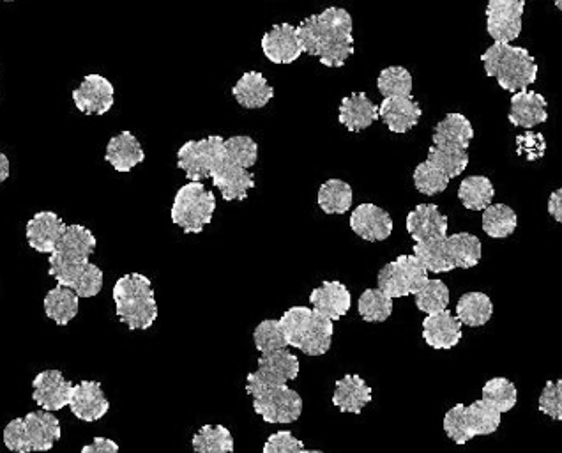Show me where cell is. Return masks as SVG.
Returning a JSON list of instances; mask_svg holds the SVG:
<instances>
[{
    "mask_svg": "<svg viewBox=\"0 0 562 453\" xmlns=\"http://www.w3.org/2000/svg\"><path fill=\"white\" fill-rule=\"evenodd\" d=\"M73 101L85 116H105L114 107V84L103 75H87L73 91Z\"/></svg>",
    "mask_w": 562,
    "mask_h": 453,
    "instance_id": "5bb4252c",
    "label": "cell"
},
{
    "mask_svg": "<svg viewBox=\"0 0 562 453\" xmlns=\"http://www.w3.org/2000/svg\"><path fill=\"white\" fill-rule=\"evenodd\" d=\"M75 384L62 376L61 370H43L32 381V399L43 411H61L69 406Z\"/></svg>",
    "mask_w": 562,
    "mask_h": 453,
    "instance_id": "9a60e30c",
    "label": "cell"
},
{
    "mask_svg": "<svg viewBox=\"0 0 562 453\" xmlns=\"http://www.w3.org/2000/svg\"><path fill=\"white\" fill-rule=\"evenodd\" d=\"M98 239L84 225H68L54 254L50 255V266H71L91 261L96 252Z\"/></svg>",
    "mask_w": 562,
    "mask_h": 453,
    "instance_id": "4fadbf2b",
    "label": "cell"
},
{
    "mask_svg": "<svg viewBox=\"0 0 562 453\" xmlns=\"http://www.w3.org/2000/svg\"><path fill=\"white\" fill-rule=\"evenodd\" d=\"M48 273H50V277H54L57 280V284L75 291L80 298H94V296H98L101 289H103V282H105L103 271L96 264H92V262L66 266V268L50 266Z\"/></svg>",
    "mask_w": 562,
    "mask_h": 453,
    "instance_id": "2e32d148",
    "label": "cell"
},
{
    "mask_svg": "<svg viewBox=\"0 0 562 453\" xmlns=\"http://www.w3.org/2000/svg\"><path fill=\"white\" fill-rule=\"evenodd\" d=\"M280 324L287 344L308 356H324L333 346V321L313 308H289L281 315Z\"/></svg>",
    "mask_w": 562,
    "mask_h": 453,
    "instance_id": "7a4b0ae2",
    "label": "cell"
},
{
    "mask_svg": "<svg viewBox=\"0 0 562 453\" xmlns=\"http://www.w3.org/2000/svg\"><path fill=\"white\" fill-rule=\"evenodd\" d=\"M80 310V296L68 287L57 285L45 296V314L57 326H68Z\"/></svg>",
    "mask_w": 562,
    "mask_h": 453,
    "instance_id": "d6a6232c",
    "label": "cell"
},
{
    "mask_svg": "<svg viewBox=\"0 0 562 453\" xmlns=\"http://www.w3.org/2000/svg\"><path fill=\"white\" fill-rule=\"evenodd\" d=\"M299 358L290 353L289 349H281L274 353L262 354L257 363V370L246 377L248 395L287 386L299 376Z\"/></svg>",
    "mask_w": 562,
    "mask_h": 453,
    "instance_id": "9c48e42d",
    "label": "cell"
},
{
    "mask_svg": "<svg viewBox=\"0 0 562 453\" xmlns=\"http://www.w3.org/2000/svg\"><path fill=\"white\" fill-rule=\"evenodd\" d=\"M555 2V8L559 9V11H562V0H554Z\"/></svg>",
    "mask_w": 562,
    "mask_h": 453,
    "instance_id": "db71d44e",
    "label": "cell"
},
{
    "mask_svg": "<svg viewBox=\"0 0 562 453\" xmlns=\"http://www.w3.org/2000/svg\"><path fill=\"white\" fill-rule=\"evenodd\" d=\"M354 202L352 186L342 179H327L319 188V206L326 215H345Z\"/></svg>",
    "mask_w": 562,
    "mask_h": 453,
    "instance_id": "e575fe53",
    "label": "cell"
},
{
    "mask_svg": "<svg viewBox=\"0 0 562 453\" xmlns=\"http://www.w3.org/2000/svg\"><path fill=\"white\" fill-rule=\"evenodd\" d=\"M262 52L266 55L267 61H271L273 64L296 62L303 55L296 27L287 22L274 25L273 29L266 32L262 38Z\"/></svg>",
    "mask_w": 562,
    "mask_h": 453,
    "instance_id": "44dd1931",
    "label": "cell"
},
{
    "mask_svg": "<svg viewBox=\"0 0 562 453\" xmlns=\"http://www.w3.org/2000/svg\"><path fill=\"white\" fill-rule=\"evenodd\" d=\"M232 94L243 108H264L274 98L273 85L267 84V78L259 71H248L234 85Z\"/></svg>",
    "mask_w": 562,
    "mask_h": 453,
    "instance_id": "4dcf8cb0",
    "label": "cell"
},
{
    "mask_svg": "<svg viewBox=\"0 0 562 453\" xmlns=\"http://www.w3.org/2000/svg\"><path fill=\"white\" fill-rule=\"evenodd\" d=\"M303 54L315 55L327 68H342L354 55V22L347 9L327 8L297 25Z\"/></svg>",
    "mask_w": 562,
    "mask_h": 453,
    "instance_id": "6da1fadb",
    "label": "cell"
},
{
    "mask_svg": "<svg viewBox=\"0 0 562 453\" xmlns=\"http://www.w3.org/2000/svg\"><path fill=\"white\" fill-rule=\"evenodd\" d=\"M502 415L485 400L471 406L456 404L444 416V432L456 445H465L478 436H492L501 427Z\"/></svg>",
    "mask_w": 562,
    "mask_h": 453,
    "instance_id": "8992f818",
    "label": "cell"
},
{
    "mask_svg": "<svg viewBox=\"0 0 562 453\" xmlns=\"http://www.w3.org/2000/svg\"><path fill=\"white\" fill-rule=\"evenodd\" d=\"M372 402V388L365 379L357 374H347L340 381H336L333 404L340 413H354L361 415L366 404Z\"/></svg>",
    "mask_w": 562,
    "mask_h": 453,
    "instance_id": "4316f807",
    "label": "cell"
},
{
    "mask_svg": "<svg viewBox=\"0 0 562 453\" xmlns=\"http://www.w3.org/2000/svg\"><path fill=\"white\" fill-rule=\"evenodd\" d=\"M82 453H121L119 445L107 438H94L91 445H85Z\"/></svg>",
    "mask_w": 562,
    "mask_h": 453,
    "instance_id": "f907efd6",
    "label": "cell"
},
{
    "mask_svg": "<svg viewBox=\"0 0 562 453\" xmlns=\"http://www.w3.org/2000/svg\"><path fill=\"white\" fill-rule=\"evenodd\" d=\"M488 77L495 78L501 89L520 93L538 78V64L529 50L504 43H494L481 55Z\"/></svg>",
    "mask_w": 562,
    "mask_h": 453,
    "instance_id": "277c9868",
    "label": "cell"
},
{
    "mask_svg": "<svg viewBox=\"0 0 562 453\" xmlns=\"http://www.w3.org/2000/svg\"><path fill=\"white\" fill-rule=\"evenodd\" d=\"M69 409L82 422H99L110 411V402L101 384L96 381H82L73 388Z\"/></svg>",
    "mask_w": 562,
    "mask_h": 453,
    "instance_id": "ffe728a7",
    "label": "cell"
},
{
    "mask_svg": "<svg viewBox=\"0 0 562 453\" xmlns=\"http://www.w3.org/2000/svg\"><path fill=\"white\" fill-rule=\"evenodd\" d=\"M225 151H227L228 160L243 169L250 170L255 163L259 162V144L246 135H236V137L225 139Z\"/></svg>",
    "mask_w": 562,
    "mask_h": 453,
    "instance_id": "bcb514c9",
    "label": "cell"
},
{
    "mask_svg": "<svg viewBox=\"0 0 562 453\" xmlns=\"http://www.w3.org/2000/svg\"><path fill=\"white\" fill-rule=\"evenodd\" d=\"M428 163L444 172L449 179L458 177L469 165V154L462 149H449V147H430Z\"/></svg>",
    "mask_w": 562,
    "mask_h": 453,
    "instance_id": "7bdbcfd3",
    "label": "cell"
},
{
    "mask_svg": "<svg viewBox=\"0 0 562 453\" xmlns=\"http://www.w3.org/2000/svg\"><path fill=\"white\" fill-rule=\"evenodd\" d=\"M377 89L384 98H409L412 96V75L403 66H389L380 71Z\"/></svg>",
    "mask_w": 562,
    "mask_h": 453,
    "instance_id": "b9f144b4",
    "label": "cell"
},
{
    "mask_svg": "<svg viewBox=\"0 0 562 453\" xmlns=\"http://www.w3.org/2000/svg\"><path fill=\"white\" fill-rule=\"evenodd\" d=\"M112 298L119 321L131 331L149 330L156 323L158 303L151 280L145 275L130 273L119 278L115 282Z\"/></svg>",
    "mask_w": 562,
    "mask_h": 453,
    "instance_id": "3957f363",
    "label": "cell"
},
{
    "mask_svg": "<svg viewBox=\"0 0 562 453\" xmlns=\"http://www.w3.org/2000/svg\"><path fill=\"white\" fill-rule=\"evenodd\" d=\"M412 177H414L416 190L423 195H428V197L444 192L449 186V181H451L444 172L428 162L419 163Z\"/></svg>",
    "mask_w": 562,
    "mask_h": 453,
    "instance_id": "7dc6e473",
    "label": "cell"
},
{
    "mask_svg": "<svg viewBox=\"0 0 562 453\" xmlns=\"http://www.w3.org/2000/svg\"><path fill=\"white\" fill-rule=\"evenodd\" d=\"M481 399L485 400L490 406L495 407L501 415H504V413H508L513 407L517 406V386H515V383H511L508 377H494V379H490L483 386Z\"/></svg>",
    "mask_w": 562,
    "mask_h": 453,
    "instance_id": "ab89813d",
    "label": "cell"
},
{
    "mask_svg": "<svg viewBox=\"0 0 562 453\" xmlns=\"http://www.w3.org/2000/svg\"><path fill=\"white\" fill-rule=\"evenodd\" d=\"M310 303H312L313 310L326 315L327 319H331L335 323L349 314L352 296L342 282L327 280L317 289H313L310 294Z\"/></svg>",
    "mask_w": 562,
    "mask_h": 453,
    "instance_id": "d4e9b609",
    "label": "cell"
},
{
    "mask_svg": "<svg viewBox=\"0 0 562 453\" xmlns=\"http://www.w3.org/2000/svg\"><path fill=\"white\" fill-rule=\"evenodd\" d=\"M548 213L552 215L554 220L562 223V188L555 190L550 199H548Z\"/></svg>",
    "mask_w": 562,
    "mask_h": 453,
    "instance_id": "816d5d0a",
    "label": "cell"
},
{
    "mask_svg": "<svg viewBox=\"0 0 562 453\" xmlns=\"http://www.w3.org/2000/svg\"><path fill=\"white\" fill-rule=\"evenodd\" d=\"M538 407L543 415L550 416L555 422H562V379L547 381Z\"/></svg>",
    "mask_w": 562,
    "mask_h": 453,
    "instance_id": "c3c4849f",
    "label": "cell"
},
{
    "mask_svg": "<svg viewBox=\"0 0 562 453\" xmlns=\"http://www.w3.org/2000/svg\"><path fill=\"white\" fill-rule=\"evenodd\" d=\"M357 312L366 323H384L393 314V300L377 289H366L357 301Z\"/></svg>",
    "mask_w": 562,
    "mask_h": 453,
    "instance_id": "60d3db41",
    "label": "cell"
},
{
    "mask_svg": "<svg viewBox=\"0 0 562 453\" xmlns=\"http://www.w3.org/2000/svg\"><path fill=\"white\" fill-rule=\"evenodd\" d=\"M494 195V185L485 176L465 177L458 188V199L462 200L465 209L471 211H485L492 206Z\"/></svg>",
    "mask_w": 562,
    "mask_h": 453,
    "instance_id": "d590c367",
    "label": "cell"
},
{
    "mask_svg": "<svg viewBox=\"0 0 562 453\" xmlns=\"http://www.w3.org/2000/svg\"><path fill=\"white\" fill-rule=\"evenodd\" d=\"M105 160L117 172L128 174L137 167L138 163L144 162L145 153L142 144L131 131H121L119 135L108 140Z\"/></svg>",
    "mask_w": 562,
    "mask_h": 453,
    "instance_id": "83f0119b",
    "label": "cell"
},
{
    "mask_svg": "<svg viewBox=\"0 0 562 453\" xmlns=\"http://www.w3.org/2000/svg\"><path fill=\"white\" fill-rule=\"evenodd\" d=\"M462 337V323L449 310L426 315L423 321V338L428 346L437 351H449L460 344Z\"/></svg>",
    "mask_w": 562,
    "mask_h": 453,
    "instance_id": "603a6c76",
    "label": "cell"
},
{
    "mask_svg": "<svg viewBox=\"0 0 562 453\" xmlns=\"http://www.w3.org/2000/svg\"><path fill=\"white\" fill-rule=\"evenodd\" d=\"M223 156H225V139L220 135L188 140L177 151V167L183 170L190 181L200 183L211 176V172Z\"/></svg>",
    "mask_w": 562,
    "mask_h": 453,
    "instance_id": "30bf717a",
    "label": "cell"
},
{
    "mask_svg": "<svg viewBox=\"0 0 562 453\" xmlns=\"http://www.w3.org/2000/svg\"><path fill=\"white\" fill-rule=\"evenodd\" d=\"M214 211H216L214 192H209L202 183L190 181L175 193L170 218L186 234H200L207 223L213 220Z\"/></svg>",
    "mask_w": 562,
    "mask_h": 453,
    "instance_id": "52a82bcc",
    "label": "cell"
},
{
    "mask_svg": "<svg viewBox=\"0 0 562 453\" xmlns=\"http://www.w3.org/2000/svg\"><path fill=\"white\" fill-rule=\"evenodd\" d=\"M66 227L68 225L62 222L61 216L54 211H39L27 222L25 234L32 250L39 254L52 255L64 236Z\"/></svg>",
    "mask_w": 562,
    "mask_h": 453,
    "instance_id": "ac0fdd59",
    "label": "cell"
},
{
    "mask_svg": "<svg viewBox=\"0 0 562 453\" xmlns=\"http://www.w3.org/2000/svg\"><path fill=\"white\" fill-rule=\"evenodd\" d=\"M213 185L220 190L223 199L227 202L248 199V192L255 188V179L250 170L239 167L228 160L227 151L218 165L211 172Z\"/></svg>",
    "mask_w": 562,
    "mask_h": 453,
    "instance_id": "e0dca14e",
    "label": "cell"
},
{
    "mask_svg": "<svg viewBox=\"0 0 562 453\" xmlns=\"http://www.w3.org/2000/svg\"><path fill=\"white\" fill-rule=\"evenodd\" d=\"M428 280V271L416 255H400L380 269L377 284L380 291L395 300L416 296Z\"/></svg>",
    "mask_w": 562,
    "mask_h": 453,
    "instance_id": "ba28073f",
    "label": "cell"
},
{
    "mask_svg": "<svg viewBox=\"0 0 562 453\" xmlns=\"http://www.w3.org/2000/svg\"><path fill=\"white\" fill-rule=\"evenodd\" d=\"M449 298L451 294L448 285L435 278V280H428L425 287L416 294V307L419 312H425L426 315L439 314L448 310Z\"/></svg>",
    "mask_w": 562,
    "mask_h": 453,
    "instance_id": "ee69618b",
    "label": "cell"
},
{
    "mask_svg": "<svg viewBox=\"0 0 562 453\" xmlns=\"http://www.w3.org/2000/svg\"><path fill=\"white\" fill-rule=\"evenodd\" d=\"M407 232L416 243L448 238V216L435 204H419L407 215Z\"/></svg>",
    "mask_w": 562,
    "mask_h": 453,
    "instance_id": "7402d4cb",
    "label": "cell"
},
{
    "mask_svg": "<svg viewBox=\"0 0 562 453\" xmlns=\"http://www.w3.org/2000/svg\"><path fill=\"white\" fill-rule=\"evenodd\" d=\"M304 453H324V452H320V450H304Z\"/></svg>",
    "mask_w": 562,
    "mask_h": 453,
    "instance_id": "11a10c76",
    "label": "cell"
},
{
    "mask_svg": "<svg viewBox=\"0 0 562 453\" xmlns=\"http://www.w3.org/2000/svg\"><path fill=\"white\" fill-rule=\"evenodd\" d=\"M474 139L471 121L462 114H448L433 128V146L467 151Z\"/></svg>",
    "mask_w": 562,
    "mask_h": 453,
    "instance_id": "f546056e",
    "label": "cell"
},
{
    "mask_svg": "<svg viewBox=\"0 0 562 453\" xmlns=\"http://www.w3.org/2000/svg\"><path fill=\"white\" fill-rule=\"evenodd\" d=\"M9 158L6 156V153H2L0 151V185L6 181L9 177Z\"/></svg>",
    "mask_w": 562,
    "mask_h": 453,
    "instance_id": "f5cc1de1",
    "label": "cell"
},
{
    "mask_svg": "<svg viewBox=\"0 0 562 453\" xmlns=\"http://www.w3.org/2000/svg\"><path fill=\"white\" fill-rule=\"evenodd\" d=\"M253 411L266 423L287 425L294 423L303 415V399L292 390L289 384L251 395Z\"/></svg>",
    "mask_w": 562,
    "mask_h": 453,
    "instance_id": "8fae6325",
    "label": "cell"
},
{
    "mask_svg": "<svg viewBox=\"0 0 562 453\" xmlns=\"http://www.w3.org/2000/svg\"><path fill=\"white\" fill-rule=\"evenodd\" d=\"M524 0H488L487 31L495 43L509 45L522 34Z\"/></svg>",
    "mask_w": 562,
    "mask_h": 453,
    "instance_id": "7c38bea8",
    "label": "cell"
},
{
    "mask_svg": "<svg viewBox=\"0 0 562 453\" xmlns=\"http://www.w3.org/2000/svg\"><path fill=\"white\" fill-rule=\"evenodd\" d=\"M414 255L419 262L425 266L428 273H449L455 268V262L451 259L449 252L448 238L426 241V243H416L414 245Z\"/></svg>",
    "mask_w": 562,
    "mask_h": 453,
    "instance_id": "836d02e7",
    "label": "cell"
},
{
    "mask_svg": "<svg viewBox=\"0 0 562 453\" xmlns=\"http://www.w3.org/2000/svg\"><path fill=\"white\" fill-rule=\"evenodd\" d=\"M61 436V422L50 411L15 418L4 429L6 448L15 453L50 452Z\"/></svg>",
    "mask_w": 562,
    "mask_h": 453,
    "instance_id": "5b68a950",
    "label": "cell"
},
{
    "mask_svg": "<svg viewBox=\"0 0 562 453\" xmlns=\"http://www.w3.org/2000/svg\"><path fill=\"white\" fill-rule=\"evenodd\" d=\"M195 453H232L234 438L225 425H204L191 439Z\"/></svg>",
    "mask_w": 562,
    "mask_h": 453,
    "instance_id": "74e56055",
    "label": "cell"
},
{
    "mask_svg": "<svg viewBox=\"0 0 562 453\" xmlns=\"http://www.w3.org/2000/svg\"><path fill=\"white\" fill-rule=\"evenodd\" d=\"M253 342H255L257 351L262 354L274 353V351H281V349L289 347L283 330H281L280 321H276V319L262 321L253 331Z\"/></svg>",
    "mask_w": 562,
    "mask_h": 453,
    "instance_id": "f6af8a7d",
    "label": "cell"
},
{
    "mask_svg": "<svg viewBox=\"0 0 562 453\" xmlns=\"http://www.w3.org/2000/svg\"><path fill=\"white\" fill-rule=\"evenodd\" d=\"M350 229L365 241L379 243L393 234V218L386 209L375 204H361L352 211Z\"/></svg>",
    "mask_w": 562,
    "mask_h": 453,
    "instance_id": "d6986e66",
    "label": "cell"
},
{
    "mask_svg": "<svg viewBox=\"0 0 562 453\" xmlns=\"http://www.w3.org/2000/svg\"><path fill=\"white\" fill-rule=\"evenodd\" d=\"M338 119L352 133L365 131L379 119V105H375L365 93H352L340 103Z\"/></svg>",
    "mask_w": 562,
    "mask_h": 453,
    "instance_id": "f1b7e54d",
    "label": "cell"
},
{
    "mask_svg": "<svg viewBox=\"0 0 562 453\" xmlns=\"http://www.w3.org/2000/svg\"><path fill=\"white\" fill-rule=\"evenodd\" d=\"M449 252L451 259L455 262V268L471 269L478 266L483 255V245L478 236L469 232H460L448 236Z\"/></svg>",
    "mask_w": 562,
    "mask_h": 453,
    "instance_id": "8d00e7d4",
    "label": "cell"
},
{
    "mask_svg": "<svg viewBox=\"0 0 562 453\" xmlns=\"http://www.w3.org/2000/svg\"><path fill=\"white\" fill-rule=\"evenodd\" d=\"M483 231L494 239H504L511 236L517 229V213L506 204H494L483 211Z\"/></svg>",
    "mask_w": 562,
    "mask_h": 453,
    "instance_id": "f35d334b",
    "label": "cell"
},
{
    "mask_svg": "<svg viewBox=\"0 0 562 453\" xmlns=\"http://www.w3.org/2000/svg\"><path fill=\"white\" fill-rule=\"evenodd\" d=\"M264 453H304V443L292 430H280L267 438Z\"/></svg>",
    "mask_w": 562,
    "mask_h": 453,
    "instance_id": "681fc988",
    "label": "cell"
},
{
    "mask_svg": "<svg viewBox=\"0 0 562 453\" xmlns=\"http://www.w3.org/2000/svg\"><path fill=\"white\" fill-rule=\"evenodd\" d=\"M456 317L471 328H481L494 317V303L485 292H465L456 303Z\"/></svg>",
    "mask_w": 562,
    "mask_h": 453,
    "instance_id": "1f68e13d",
    "label": "cell"
},
{
    "mask_svg": "<svg viewBox=\"0 0 562 453\" xmlns=\"http://www.w3.org/2000/svg\"><path fill=\"white\" fill-rule=\"evenodd\" d=\"M4 2H13V0H4Z\"/></svg>",
    "mask_w": 562,
    "mask_h": 453,
    "instance_id": "9f6ffc18",
    "label": "cell"
},
{
    "mask_svg": "<svg viewBox=\"0 0 562 453\" xmlns=\"http://www.w3.org/2000/svg\"><path fill=\"white\" fill-rule=\"evenodd\" d=\"M548 103L543 94L534 91H520L513 94L511 108H509V123L518 128L531 130L548 119Z\"/></svg>",
    "mask_w": 562,
    "mask_h": 453,
    "instance_id": "484cf974",
    "label": "cell"
},
{
    "mask_svg": "<svg viewBox=\"0 0 562 453\" xmlns=\"http://www.w3.org/2000/svg\"><path fill=\"white\" fill-rule=\"evenodd\" d=\"M423 110L416 101L409 98H384L379 107V119L396 135L409 133L416 128Z\"/></svg>",
    "mask_w": 562,
    "mask_h": 453,
    "instance_id": "cb8c5ba5",
    "label": "cell"
}]
</instances>
